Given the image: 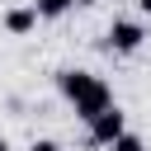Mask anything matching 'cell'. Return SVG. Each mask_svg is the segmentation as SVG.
<instances>
[{"label": "cell", "mask_w": 151, "mask_h": 151, "mask_svg": "<svg viewBox=\"0 0 151 151\" xmlns=\"http://www.w3.org/2000/svg\"><path fill=\"white\" fill-rule=\"evenodd\" d=\"M57 90L71 99L76 118H85V123H94L99 113L113 109V90L99 76H90V71H57Z\"/></svg>", "instance_id": "obj_1"}, {"label": "cell", "mask_w": 151, "mask_h": 151, "mask_svg": "<svg viewBox=\"0 0 151 151\" xmlns=\"http://www.w3.org/2000/svg\"><path fill=\"white\" fill-rule=\"evenodd\" d=\"M142 42H146V28H142L137 19H113V24H109V38H104L109 52H137Z\"/></svg>", "instance_id": "obj_2"}, {"label": "cell", "mask_w": 151, "mask_h": 151, "mask_svg": "<svg viewBox=\"0 0 151 151\" xmlns=\"http://www.w3.org/2000/svg\"><path fill=\"white\" fill-rule=\"evenodd\" d=\"M123 132H127V113H123L118 104H113L109 113H99V118L90 123V142H94V146H113V142H118Z\"/></svg>", "instance_id": "obj_3"}, {"label": "cell", "mask_w": 151, "mask_h": 151, "mask_svg": "<svg viewBox=\"0 0 151 151\" xmlns=\"http://www.w3.org/2000/svg\"><path fill=\"white\" fill-rule=\"evenodd\" d=\"M33 28H38V9H33V5H14V9H5V33L24 38V33H33Z\"/></svg>", "instance_id": "obj_4"}, {"label": "cell", "mask_w": 151, "mask_h": 151, "mask_svg": "<svg viewBox=\"0 0 151 151\" xmlns=\"http://www.w3.org/2000/svg\"><path fill=\"white\" fill-rule=\"evenodd\" d=\"M76 0H33V9H38V19H61L66 9H71Z\"/></svg>", "instance_id": "obj_5"}, {"label": "cell", "mask_w": 151, "mask_h": 151, "mask_svg": "<svg viewBox=\"0 0 151 151\" xmlns=\"http://www.w3.org/2000/svg\"><path fill=\"white\" fill-rule=\"evenodd\" d=\"M109 151H146V146H142V137H137V132H123V137H118Z\"/></svg>", "instance_id": "obj_6"}, {"label": "cell", "mask_w": 151, "mask_h": 151, "mask_svg": "<svg viewBox=\"0 0 151 151\" xmlns=\"http://www.w3.org/2000/svg\"><path fill=\"white\" fill-rule=\"evenodd\" d=\"M28 151H61V146H57V142H52V137H42V142H33V146H28Z\"/></svg>", "instance_id": "obj_7"}, {"label": "cell", "mask_w": 151, "mask_h": 151, "mask_svg": "<svg viewBox=\"0 0 151 151\" xmlns=\"http://www.w3.org/2000/svg\"><path fill=\"white\" fill-rule=\"evenodd\" d=\"M137 9H142V14H146V19H151V0H137Z\"/></svg>", "instance_id": "obj_8"}, {"label": "cell", "mask_w": 151, "mask_h": 151, "mask_svg": "<svg viewBox=\"0 0 151 151\" xmlns=\"http://www.w3.org/2000/svg\"><path fill=\"white\" fill-rule=\"evenodd\" d=\"M0 151H9V142H5V137H0Z\"/></svg>", "instance_id": "obj_9"}, {"label": "cell", "mask_w": 151, "mask_h": 151, "mask_svg": "<svg viewBox=\"0 0 151 151\" xmlns=\"http://www.w3.org/2000/svg\"><path fill=\"white\" fill-rule=\"evenodd\" d=\"M76 5H99V0H76Z\"/></svg>", "instance_id": "obj_10"}]
</instances>
